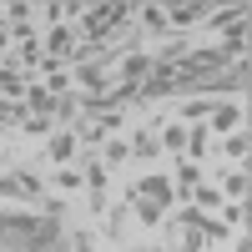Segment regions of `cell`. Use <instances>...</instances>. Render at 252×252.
Listing matches in <instances>:
<instances>
[{"mask_svg": "<svg viewBox=\"0 0 252 252\" xmlns=\"http://www.w3.org/2000/svg\"><path fill=\"white\" fill-rule=\"evenodd\" d=\"M136 5H81V20H76V35L86 40V46H101L111 31L126 26V15H131Z\"/></svg>", "mask_w": 252, "mask_h": 252, "instance_id": "1", "label": "cell"}, {"mask_svg": "<svg viewBox=\"0 0 252 252\" xmlns=\"http://www.w3.org/2000/svg\"><path fill=\"white\" fill-rule=\"evenodd\" d=\"M121 202L131 207V212H136V222L146 227V232H157V227L166 222V212H172V207H161V202H152V197H141L136 187H126V197H121Z\"/></svg>", "mask_w": 252, "mask_h": 252, "instance_id": "2", "label": "cell"}, {"mask_svg": "<svg viewBox=\"0 0 252 252\" xmlns=\"http://www.w3.org/2000/svg\"><path fill=\"white\" fill-rule=\"evenodd\" d=\"M207 10L202 0H187V5H166V31H192V26H207Z\"/></svg>", "mask_w": 252, "mask_h": 252, "instance_id": "3", "label": "cell"}, {"mask_svg": "<svg viewBox=\"0 0 252 252\" xmlns=\"http://www.w3.org/2000/svg\"><path fill=\"white\" fill-rule=\"evenodd\" d=\"M152 76V51H131L121 61V86H131V91H141V81Z\"/></svg>", "mask_w": 252, "mask_h": 252, "instance_id": "4", "label": "cell"}, {"mask_svg": "<svg viewBox=\"0 0 252 252\" xmlns=\"http://www.w3.org/2000/svg\"><path fill=\"white\" fill-rule=\"evenodd\" d=\"M136 192H141V197H152V202H161V207H172V202H177L172 177H157V172H146V177L136 182Z\"/></svg>", "mask_w": 252, "mask_h": 252, "instance_id": "5", "label": "cell"}, {"mask_svg": "<svg viewBox=\"0 0 252 252\" xmlns=\"http://www.w3.org/2000/svg\"><path fill=\"white\" fill-rule=\"evenodd\" d=\"M232 26H247V5H217L212 15H207L202 31H222V35H227Z\"/></svg>", "mask_w": 252, "mask_h": 252, "instance_id": "6", "label": "cell"}, {"mask_svg": "<svg viewBox=\"0 0 252 252\" xmlns=\"http://www.w3.org/2000/svg\"><path fill=\"white\" fill-rule=\"evenodd\" d=\"M197 187H202V166H197V161H177V182H172V192H177L182 202H192Z\"/></svg>", "mask_w": 252, "mask_h": 252, "instance_id": "7", "label": "cell"}, {"mask_svg": "<svg viewBox=\"0 0 252 252\" xmlns=\"http://www.w3.org/2000/svg\"><path fill=\"white\" fill-rule=\"evenodd\" d=\"M31 91V76L15 71V66H0V101H20Z\"/></svg>", "mask_w": 252, "mask_h": 252, "instance_id": "8", "label": "cell"}, {"mask_svg": "<svg viewBox=\"0 0 252 252\" xmlns=\"http://www.w3.org/2000/svg\"><path fill=\"white\" fill-rule=\"evenodd\" d=\"M247 187H252L247 166H227V172H222V197L227 202H247Z\"/></svg>", "mask_w": 252, "mask_h": 252, "instance_id": "9", "label": "cell"}, {"mask_svg": "<svg viewBox=\"0 0 252 252\" xmlns=\"http://www.w3.org/2000/svg\"><path fill=\"white\" fill-rule=\"evenodd\" d=\"M56 106H61V96H51L40 81H31V91H26V111H31V116H56Z\"/></svg>", "mask_w": 252, "mask_h": 252, "instance_id": "10", "label": "cell"}, {"mask_svg": "<svg viewBox=\"0 0 252 252\" xmlns=\"http://www.w3.org/2000/svg\"><path fill=\"white\" fill-rule=\"evenodd\" d=\"M76 46H81V35H76L71 26H56V31H51V40H46L51 61H66V56H76Z\"/></svg>", "mask_w": 252, "mask_h": 252, "instance_id": "11", "label": "cell"}, {"mask_svg": "<svg viewBox=\"0 0 252 252\" xmlns=\"http://www.w3.org/2000/svg\"><path fill=\"white\" fill-rule=\"evenodd\" d=\"M76 146H81V141H76V131H56V136L46 141V157H51L56 166H71V157H76Z\"/></svg>", "mask_w": 252, "mask_h": 252, "instance_id": "12", "label": "cell"}, {"mask_svg": "<svg viewBox=\"0 0 252 252\" xmlns=\"http://www.w3.org/2000/svg\"><path fill=\"white\" fill-rule=\"evenodd\" d=\"M81 177H86V192H106V182H111V166L101 161V157H86V161H81Z\"/></svg>", "mask_w": 252, "mask_h": 252, "instance_id": "13", "label": "cell"}, {"mask_svg": "<svg viewBox=\"0 0 252 252\" xmlns=\"http://www.w3.org/2000/svg\"><path fill=\"white\" fill-rule=\"evenodd\" d=\"M161 152V136H157V126H141V131L131 136V157H141V161H152Z\"/></svg>", "mask_w": 252, "mask_h": 252, "instance_id": "14", "label": "cell"}, {"mask_svg": "<svg viewBox=\"0 0 252 252\" xmlns=\"http://www.w3.org/2000/svg\"><path fill=\"white\" fill-rule=\"evenodd\" d=\"M202 126H207V131H237V126H242V111H237V106H212V116H207Z\"/></svg>", "mask_w": 252, "mask_h": 252, "instance_id": "15", "label": "cell"}, {"mask_svg": "<svg viewBox=\"0 0 252 252\" xmlns=\"http://www.w3.org/2000/svg\"><path fill=\"white\" fill-rule=\"evenodd\" d=\"M56 192H61V197H81V192H86L81 166H61V172H56Z\"/></svg>", "mask_w": 252, "mask_h": 252, "instance_id": "16", "label": "cell"}, {"mask_svg": "<svg viewBox=\"0 0 252 252\" xmlns=\"http://www.w3.org/2000/svg\"><path fill=\"white\" fill-rule=\"evenodd\" d=\"M207 146H212V131H207V126H187V161H202L207 157Z\"/></svg>", "mask_w": 252, "mask_h": 252, "instance_id": "17", "label": "cell"}, {"mask_svg": "<svg viewBox=\"0 0 252 252\" xmlns=\"http://www.w3.org/2000/svg\"><path fill=\"white\" fill-rule=\"evenodd\" d=\"M222 152H227V161H242V166H247V152H252V136H247V131H227Z\"/></svg>", "mask_w": 252, "mask_h": 252, "instance_id": "18", "label": "cell"}, {"mask_svg": "<svg viewBox=\"0 0 252 252\" xmlns=\"http://www.w3.org/2000/svg\"><path fill=\"white\" fill-rule=\"evenodd\" d=\"M157 136H161V152H182V146H187V126L166 121V126H157Z\"/></svg>", "mask_w": 252, "mask_h": 252, "instance_id": "19", "label": "cell"}, {"mask_svg": "<svg viewBox=\"0 0 252 252\" xmlns=\"http://www.w3.org/2000/svg\"><path fill=\"white\" fill-rule=\"evenodd\" d=\"M51 131H56L51 116H26L20 121V136H31V141H51Z\"/></svg>", "mask_w": 252, "mask_h": 252, "instance_id": "20", "label": "cell"}, {"mask_svg": "<svg viewBox=\"0 0 252 252\" xmlns=\"http://www.w3.org/2000/svg\"><path fill=\"white\" fill-rule=\"evenodd\" d=\"M222 202H227V197L217 192V187H197V192H192V202H187V207H197V212H217Z\"/></svg>", "mask_w": 252, "mask_h": 252, "instance_id": "21", "label": "cell"}, {"mask_svg": "<svg viewBox=\"0 0 252 252\" xmlns=\"http://www.w3.org/2000/svg\"><path fill=\"white\" fill-rule=\"evenodd\" d=\"M217 212H222V227H227V232H237V227H247V202H222Z\"/></svg>", "mask_w": 252, "mask_h": 252, "instance_id": "22", "label": "cell"}, {"mask_svg": "<svg viewBox=\"0 0 252 252\" xmlns=\"http://www.w3.org/2000/svg\"><path fill=\"white\" fill-rule=\"evenodd\" d=\"M101 161H106V166L131 161V141H126V136H111V141H106V152H101Z\"/></svg>", "mask_w": 252, "mask_h": 252, "instance_id": "23", "label": "cell"}, {"mask_svg": "<svg viewBox=\"0 0 252 252\" xmlns=\"http://www.w3.org/2000/svg\"><path fill=\"white\" fill-rule=\"evenodd\" d=\"M0 202H26V187L15 172H0Z\"/></svg>", "mask_w": 252, "mask_h": 252, "instance_id": "24", "label": "cell"}, {"mask_svg": "<svg viewBox=\"0 0 252 252\" xmlns=\"http://www.w3.org/2000/svg\"><path fill=\"white\" fill-rule=\"evenodd\" d=\"M136 10H141V26L146 31H157V35L166 31V5H136Z\"/></svg>", "mask_w": 252, "mask_h": 252, "instance_id": "25", "label": "cell"}, {"mask_svg": "<svg viewBox=\"0 0 252 252\" xmlns=\"http://www.w3.org/2000/svg\"><path fill=\"white\" fill-rule=\"evenodd\" d=\"M96 232H86V227H81V232H71V252H96Z\"/></svg>", "mask_w": 252, "mask_h": 252, "instance_id": "26", "label": "cell"}, {"mask_svg": "<svg viewBox=\"0 0 252 252\" xmlns=\"http://www.w3.org/2000/svg\"><path fill=\"white\" fill-rule=\"evenodd\" d=\"M232 252H252V237H247V227H242V232L232 237Z\"/></svg>", "mask_w": 252, "mask_h": 252, "instance_id": "27", "label": "cell"}, {"mask_svg": "<svg viewBox=\"0 0 252 252\" xmlns=\"http://www.w3.org/2000/svg\"><path fill=\"white\" fill-rule=\"evenodd\" d=\"M141 252H161V247H141Z\"/></svg>", "mask_w": 252, "mask_h": 252, "instance_id": "28", "label": "cell"}]
</instances>
